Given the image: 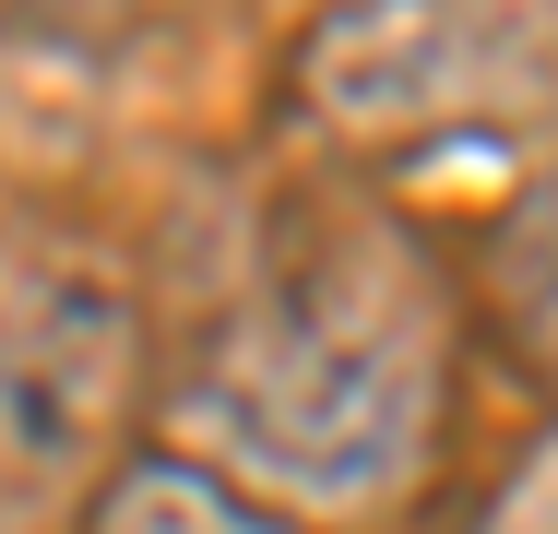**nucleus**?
Masks as SVG:
<instances>
[{
    "label": "nucleus",
    "instance_id": "39448f33",
    "mask_svg": "<svg viewBox=\"0 0 558 534\" xmlns=\"http://www.w3.org/2000/svg\"><path fill=\"white\" fill-rule=\"evenodd\" d=\"M84 534H298V523H286V511H262L250 487L203 475L191 451H143V463H119L108 487H96Z\"/></svg>",
    "mask_w": 558,
    "mask_h": 534
},
{
    "label": "nucleus",
    "instance_id": "423d86ee",
    "mask_svg": "<svg viewBox=\"0 0 558 534\" xmlns=\"http://www.w3.org/2000/svg\"><path fill=\"white\" fill-rule=\"evenodd\" d=\"M475 534H558V439L511 463V487L475 511Z\"/></svg>",
    "mask_w": 558,
    "mask_h": 534
},
{
    "label": "nucleus",
    "instance_id": "f257e3e1",
    "mask_svg": "<svg viewBox=\"0 0 558 534\" xmlns=\"http://www.w3.org/2000/svg\"><path fill=\"white\" fill-rule=\"evenodd\" d=\"M440 298L368 203H286L179 368L191 463L262 511H380L440 439Z\"/></svg>",
    "mask_w": 558,
    "mask_h": 534
},
{
    "label": "nucleus",
    "instance_id": "20e7f679",
    "mask_svg": "<svg viewBox=\"0 0 558 534\" xmlns=\"http://www.w3.org/2000/svg\"><path fill=\"white\" fill-rule=\"evenodd\" d=\"M475 320L523 392L558 404V167H535L475 238Z\"/></svg>",
    "mask_w": 558,
    "mask_h": 534
},
{
    "label": "nucleus",
    "instance_id": "7ed1b4c3",
    "mask_svg": "<svg viewBox=\"0 0 558 534\" xmlns=\"http://www.w3.org/2000/svg\"><path fill=\"white\" fill-rule=\"evenodd\" d=\"M143 392V298L96 238L24 226L0 238V475L60 487L96 475Z\"/></svg>",
    "mask_w": 558,
    "mask_h": 534
},
{
    "label": "nucleus",
    "instance_id": "f03ea898",
    "mask_svg": "<svg viewBox=\"0 0 558 534\" xmlns=\"http://www.w3.org/2000/svg\"><path fill=\"white\" fill-rule=\"evenodd\" d=\"M286 84L333 143L558 131V0H333Z\"/></svg>",
    "mask_w": 558,
    "mask_h": 534
}]
</instances>
